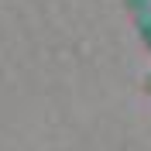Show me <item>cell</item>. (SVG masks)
<instances>
[{"instance_id":"1","label":"cell","mask_w":151,"mask_h":151,"mask_svg":"<svg viewBox=\"0 0 151 151\" xmlns=\"http://www.w3.org/2000/svg\"><path fill=\"white\" fill-rule=\"evenodd\" d=\"M148 93H151V76H148Z\"/></svg>"}]
</instances>
